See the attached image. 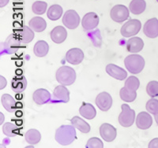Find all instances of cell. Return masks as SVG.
<instances>
[{
    "label": "cell",
    "mask_w": 158,
    "mask_h": 148,
    "mask_svg": "<svg viewBox=\"0 0 158 148\" xmlns=\"http://www.w3.org/2000/svg\"><path fill=\"white\" fill-rule=\"evenodd\" d=\"M77 138L75 128L73 125H62L56 132L55 139L59 144L67 146L71 144Z\"/></svg>",
    "instance_id": "obj_1"
},
{
    "label": "cell",
    "mask_w": 158,
    "mask_h": 148,
    "mask_svg": "<svg viewBox=\"0 0 158 148\" xmlns=\"http://www.w3.org/2000/svg\"><path fill=\"white\" fill-rule=\"evenodd\" d=\"M56 80L62 85H71L76 80L75 70L70 66H63L56 71Z\"/></svg>",
    "instance_id": "obj_2"
},
{
    "label": "cell",
    "mask_w": 158,
    "mask_h": 148,
    "mask_svg": "<svg viewBox=\"0 0 158 148\" xmlns=\"http://www.w3.org/2000/svg\"><path fill=\"white\" fill-rule=\"evenodd\" d=\"M124 65L130 73L138 74L145 67V59L139 54H131L125 58Z\"/></svg>",
    "instance_id": "obj_3"
},
{
    "label": "cell",
    "mask_w": 158,
    "mask_h": 148,
    "mask_svg": "<svg viewBox=\"0 0 158 148\" xmlns=\"http://www.w3.org/2000/svg\"><path fill=\"white\" fill-rule=\"evenodd\" d=\"M121 109L122 112L118 116V123L125 128L131 127L135 121V111L131 109L127 104H123Z\"/></svg>",
    "instance_id": "obj_4"
},
{
    "label": "cell",
    "mask_w": 158,
    "mask_h": 148,
    "mask_svg": "<svg viewBox=\"0 0 158 148\" xmlns=\"http://www.w3.org/2000/svg\"><path fill=\"white\" fill-rule=\"evenodd\" d=\"M142 28L140 21L137 19H131L124 24L121 28V34L124 37H131L136 36Z\"/></svg>",
    "instance_id": "obj_5"
},
{
    "label": "cell",
    "mask_w": 158,
    "mask_h": 148,
    "mask_svg": "<svg viewBox=\"0 0 158 148\" xmlns=\"http://www.w3.org/2000/svg\"><path fill=\"white\" fill-rule=\"evenodd\" d=\"M130 10L123 5L114 6L110 12V17L114 22L122 23L129 18Z\"/></svg>",
    "instance_id": "obj_6"
},
{
    "label": "cell",
    "mask_w": 158,
    "mask_h": 148,
    "mask_svg": "<svg viewBox=\"0 0 158 148\" xmlns=\"http://www.w3.org/2000/svg\"><path fill=\"white\" fill-rule=\"evenodd\" d=\"M80 23V17L74 10H69L63 17V24L69 29H75Z\"/></svg>",
    "instance_id": "obj_7"
},
{
    "label": "cell",
    "mask_w": 158,
    "mask_h": 148,
    "mask_svg": "<svg viewBox=\"0 0 158 148\" xmlns=\"http://www.w3.org/2000/svg\"><path fill=\"white\" fill-rule=\"evenodd\" d=\"M96 105L101 110L104 112L109 110L112 106V98L111 95L105 91L100 93L96 98Z\"/></svg>",
    "instance_id": "obj_8"
},
{
    "label": "cell",
    "mask_w": 158,
    "mask_h": 148,
    "mask_svg": "<svg viewBox=\"0 0 158 148\" xmlns=\"http://www.w3.org/2000/svg\"><path fill=\"white\" fill-rule=\"evenodd\" d=\"M99 17L94 12H89L85 15L81 21V25L85 31H90L97 28L99 24Z\"/></svg>",
    "instance_id": "obj_9"
},
{
    "label": "cell",
    "mask_w": 158,
    "mask_h": 148,
    "mask_svg": "<svg viewBox=\"0 0 158 148\" xmlns=\"http://www.w3.org/2000/svg\"><path fill=\"white\" fill-rule=\"evenodd\" d=\"M100 134L106 142H112L116 138L117 131L115 127L108 123L102 124L100 127Z\"/></svg>",
    "instance_id": "obj_10"
},
{
    "label": "cell",
    "mask_w": 158,
    "mask_h": 148,
    "mask_svg": "<svg viewBox=\"0 0 158 148\" xmlns=\"http://www.w3.org/2000/svg\"><path fill=\"white\" fill-rule=\"evenodd\" d=\"M143 32L149 38H156L158 36V20L153 18L148 20L143 27Z\"/></svg>",
    "instance_id": "obj_11"
},
{
    "label": "cell",
    "mask_w": 158,
    "mask_h": 148,
    "mask_svg": "<svg viewBox=\"0 0 158 148\" xmlns=\"http://www.w3.org/2000/svg\"><path fill=\"white\" fill-rule=\"evenodd\" d=\"M106 72L108 75L118 80H123L127 77L126 70L115 64H108L106 66Z\"/></svg>",
    "instance_id": "obj_12"
},
{
    "label": "cell",
    "mask_w": 158,
    "mask_h": 148,
    "mask_svg": "<svg viewBox=\"0 0 158 148\" xmlns=\"http://www.w3.org/2000/svg\"><path fill=\"white\" fill-rule=\"evenodd\" d=\"M84 59V53L79 48H72L66 54V60L72 65H78Z\"/></svg>",
    "instance_id": "obj_13"
},
{
    "label": "cell",
    "mask_w": 158,
    "mask_h": 148,
    "mask_svg": "<svg viewBox=\"0 0 158 148\" xmlns=\"http://www.w3.org/2000/svg\"><path fill=\"white\" fill-rule=\"evenodd\" d=\"M17 37L19 39L20 43L26 44L32 41L34 38V31L30 27L23 26L16 32Z\"/></svg>",
    "instance_id": "obj_14"
},
{
    "label": "cell",
    "mask_w": 158,
    "mask_h": 148,
    "mask_svg": "<svg viewBox=\"0 0 158 148\" xmlns=\"http://www.w3.org/2000/svg\"><path fill=\"white\" fill-rule=\"evenodd\" d=\"M153 124V118L147 112H141L136 118V126L138 129L146 130L150 128Z\"/></svg>",
    "instance_id": "obj_15"
},
{
    "label": "cell",
    "mask_w": 158,
    "mask_h": 148,
    "mask_svg": "<svg viewBox=\"0 0 158 148\" xmlns=\"http://www.w3.org/2000/svg\"><path fill=\"white\" fill-rule=\"evenodd\" d=\"M51 39L54 43H62L66 40L67 37V29L63 26H56L51 32Z\"/></svg>",
    "instance_id": "obj_16"
},
{
    "label": "cell",
    "mask_w": 158,
    "mask_h": 148,
    "mask_svg": "<svg viewBox=\"0 0 158 148\" xmlns=\"http://www.w3.org/2000/svg\"><path fill=\"white\" fill-rule=\"evenodd\" d=\"M53 98L57 102H68L70 100V91L65 85L57 86L53 91Z\"/></svg>",
    "instance_id": "obj_17"
},
{
    "label": "cell",
    "mask_w": 158,
    "mask_h": 148,
    "mask_svg": "<svg viewBox=\"0 0 158 148\" xmlns=\"http://www.w3.org/2000/svg\"><path fill=\"white\" fill-rule=\"evenodd\" d=\"M32 99L37 105H44V103H47L51 99V94L48 90L40 88V89L36 90L33 93Z\"/></svg>",
    "instance_id": "obj_18"
},
{
    "label": "cell",
    "mask_w": 158,
    "mask_h": 148,
    "mask_svg": "<svg viewBox=\"0 0 158 148\" xmlns=\"http://www.w3.org/2000/svg\"><path fill=\"white\" fill-rule=\"evenodd\" d=\"M143 47L144 42L140 37H132L127 42V50L131 53H138Z\"/></svg>",
    "instance_id": "obj_19"
},
{
    "label": "cell",
    "mask_w": 158,
    "mask_h": 148,
    "mask_svg": "<svg viewBox=\"0 0 158 148\" xmlns=\"http://www.w3.org/2000/svg\"><path fill=\"white\" fill-rule=\"evenodd\" d=\"M29 25L34 32H41L46 29L47 23L44 18L40 17H35L29 21Z\"/></svg>",
    "instance_id": "obj_20"
},
{
    "label": "cell",
    "mask_w": 158,
    "mask_h": 148,
    "mask_svg": "<svg viewBox=\"0 0 158 148\" xmlns=\"http://www.w3.org/2000/svg\"><path fill=\"white\" fill-rule=\"evenodd\" d=\"M79 113L85 119H94L97 115V111L94 106L90 103H83L79 109Z\"/></svg>",
    "instance_id": "obj_21"
},
{
    "label": "cell",
    "mask_w": 158,
    "mask_h": 148,
    "mask_svg": "<svg viewBox=\"0 0 158 148\" xmlns=\"http://www.w3.org/2000/svg\"><path fill=\"white\" fill-rule=\"evenodd\" d=\"M146 8V2L145 0H132L130 2L129 10L133 14L139 15L145 11Z\"/></svg>",
    "instance_id": "obj_22"
},
{
    "label": "cell",
    "mask_w": 158,
    "mask_h": 148,
    "mask_svg": "<svg viewBox=\"0 0 158 148\" xmlns=\"http://www.w3.org/2000/svg\"><path fill=\"white\" fill-rule=\"evenodd\" d=\"M27 87V80L24 76L17 77L12 80L11 87L12 90L15 92L21 93L24 91Z\"/></svg>",
    "instance_id": "obj_23"
},
{
    "label": "cell",
    "mask_w": 158,
    "mask_h": 148,
    "mask_svg": "<svg viewBox=\"0 0 158 148\" xmlns=\"http://www.w3.org/2000/svg\"><path fill=\"white\" fill-rule=\"evenodd\" d=\"M70 122L74 128L78 129L82 133H88L90 132V129H91L90 125L85 121H84L82 118L75 116L70 120Z\"/></svg>",
    "instance_id": "obj_24"
},
{
    "label": "cell",
    "mask_w": 158,
    "mask_h": 148,
    "mask_svg": "<svg viewBox=\"0 0 158 148\" xmlns=\"http://www.w3.org/2000/svg\"><path fill=\"white\" fill-rule=\"evenodd\" d=\"M49 51V45L44 40H39L36 43L33 47V52L35 55L37 57L42 58L48 54Z\"/></svg>",
    "instance_id": "obj_25"
},
{
    "label": "cell",
    "mask_w": 158,
    "mask_h": 148,
    "mask_svg": "<svg viewBox=\"0 0 158 148\" xmlns=\"http://www.w3.org/2000/svg\"><path fill=\"white\" fill-rule=\"evenodd\" d=\"M2 105L8 112L13 113L16 110V101L11 95L8 94H4L1 98Z\"/></svg>",
    "instance_id": "obj_26"
},
{
    "label": "cell",
    "mask_w": 158,
    "mask_h": 148,
    "mask_svg": "<svg viewBox=\"0 0 158 148\" xmlns=\"http://www.w3.org/2000/svg\"><path fill=\"white\" fill-rule=\"evenodd\" d=\"M25 140L29 144H37L40 141V139H41V135L40 133V132L36 129H29V131L25 132Z\"/></svg>",
    "instance_id": "obj_27"
},
{
    "label": "cell",
    "mask_w": 158,
    "mask_h": 148,
    "mask_svg": "<svg viewBox=\"0 0 158 148\" xmlns=\"http://www.w3.org/2000/svg\"><path fill=\"white\" fill-rule=\"evenodd\" d=\"M63 14V8L61 6L55 4V5L51 6L49 9L48 10L47 16L52 21H57L60 18V17Z\"/></svg>",
    "instance_id": "obj_28"
},
{
    "label": "cell",
    "mask_w": 158,
    "mask_h": 148,
    "mask_svg": "<svg viewBox=\"0 0 158 148\" xmlns=\"http://www.w3.org/2000/svg\"><path fill=\"white\" fill-rule=\"evenodd\" d=\"M119 95H120V98L122 100H123L125 102H134L136 99L137 92L135 91L130 90L129 88L124 86L123 88H121L120 91H119Z\"/></svg>",
    "instance_id": "obj_29"
},
{
    "label": "cell",
    "mask_w": 158,
    "mask_h": 148,
    "mask_svg": "<svg viewBox=\"0 0 158 148\" xmlns=\"http://www.w3.org/2000/svg\"><path fill=\"white\" fill-rule=\"evenodd\" d=\"M19 131L20 129L18 127V125L11 123V122H7V123L4 124L3 127H2L3 133L9 137L17 136L18 134H19Z\"/></svg>",
    "instance_id": "obj_30"
},
{
    "label": "cell",
    "mask_w": 158,
    "mask_h": 148,
    "mask_svg": "<svg viewBox=\"0 0 158 148\" xmlns=\"http://www.w3.org/2000/svg\"><path fill=\"white\" fill-rule=\"evenodd\" d=\"M47 2L43 1H36L32 6V10L35 14L42 15L47 10Z\"/></svg>",
    "instance_id": "obj_31"
},
{
    "label": "cell",
    "mask_w": 158,
    "mask_h": 148,
    "mask_svg": "<svg viewBox=\"0 0 158 148\" xmlns=\"http://www.w3.org/2000/svg\"><path fill=\"white\" fill-rule=\"evenodd\" d=\"M146 92L151 98H155L158 96V82L153 80L148 83L146 86Z\"/></svg>",
    "instance_id": "obj_32"
},
{
    "label": "cell",
    "mask_w": 158,
    "mask_h": 148,
    "mask_svg": "<svg viewBox=\"0 0 158 148\" xmlns=\"http://www.w3.org/2000/svg\"><path fill=\"white\" fill-rule=\"evenodd\" d=\"M139 86H140V81L136 77H134V76L128 77L125 82V87L132 91H136L138 89Z\"/></svg>",
    "instance_id": "obj_33"
},
{
    "label": "cell",
    "mask_w": 158,
    "mask_h": 148,
    "mask_svg": "<svg viewBox=\"0 0 158 148\" xmlns=\"http://www.w3.org/2000/svg\"><path fill=\"white\" fill-rule=\"evenodd\" d=\"M146 110L152 114H156L158 113V100L156 98H151L146 102Z\"/></svg>",
    "instance_id": "obj_34"
},
{
    "label": "cell",
    "mask_w": 158,
    "mask_h": 148,
    "mask_svg": "<svg viewBox=\"0 0 158 148\" xmlns=\"http://www.w3.org/2000/svg\"><path fill=\"white\" fill-rule=\"evenodd\" d=\"M86 148H103L104 144H103L102 141L97 137L90 138L86 143Z\"/></svg>",
    "instance_id": "obj_35"
},
{
    "label": "cell",
    "mask_w": 158,
    "mask_h": 148,
    "mask_svg": "<svg viewBox=\"0 0 158 148\" xmlns=\"http://www.w3.org/2000/svg\"><path fill=\"white\" fill-rule=\"evenodd\" d=\"M149 148H158V138L152 139L148 145Z\"/></svg>",
    "instance_id": "obj_36"
},
{
    "label": "cell",
    "mask_w": 158,
    "mask_h": 148,
    "mask_svg": "<svg viewBox=\"0 0 158 148\" xmlns=\"http://www.w3.org/2000/svg\"><path fill=\"white\" fill-rule=\"evenodd\" d=\"M8 2H9V0H0V6L3 7L6 4H8Z\"/></svg>",
    "instance_id": "obj_37"
},
{
    "label": "cell",
    "mask_w": 158,
    "mask_h": 148,
    "mask_svg": "<svg viewBox=\"0 0 158 148\" xmlns=\"http://www.w3.org/2000/svg\"><path fill=\"white\" fill-rule=\"evenodd\" d=\"M154 118H155V121L156 122V125H158V113H156V114H154Z\"/></svg>",
    "instance_id": "obj_38"
},
{
    "label": "cell",
    "mask_w": 158,
    "mask_h": 148,
    "mask_svg": "<svg viewBox=\"0 0 158 148\" xmlns=\"http://www.w3.org/2000/svg\"><path fill=\"white\" fill-rule=\"evenodd\" d=\"M156 2H158V0H156Z\"/></svg>",
    "instance_id": "obj_39"
}]
</instances>
